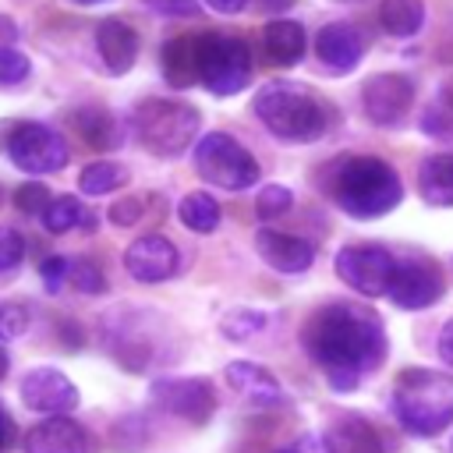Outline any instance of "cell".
I'll return each instance as SVG.
<instances>
[{"label": "cell", "instance_id": "obj_13", "mask_svg": "<svg viewBox=\"0 0 453 453\" xmlns=\"http://www.w3.org/2000/svg\"><path fill=\"white\" fill-rule=\"evenodd\" d=\"M21 403L28 411L60 418V414H71L78 407V386L64 372L50 368V365H39L21 379Z\"/></svg>", "mask_w": 453, "mask_h": 453}, {"label": "cell", "instance_id": "obj_12", "mask_svg": "<svg viewBox=\"0 0 453 453\" xmlns=\"http://www.w3.org/2000/svg\"><path fill=\"white\" fill-rule=\"evenodd\" d=\"M386 297L396 304V308H428L442 297V273L432 258H421V255H411L407 262H396V273H393V283L386 290Z\"/></svg>", "mask_w": 453, "mask_h": 453}, {"label": "cell", "instance_id": "obj_28", "mask_svg": "<svg viewBox=\"0 0 453 453\" xmlns=\"http://www.w3.org/2000/svg\"><path fill=\"white\" fill-rule=\"evenodd\" d=\"M127 177H131V173H127L124 166H117V163H88V166L78 173V188H81L85 195H106V191L127 184Z\"/></svg>", "mask_w": 453, "mask_h": 453}, {"label": "cell", "instance_id": "obj_3", "mask_svg": "<svg viewBox=\"0 0 453 453\" xmlns=\"http://www.w3.org/2000/svg\"><path fill=\"white\" fill-rule=\"evenodd\" d=\"M393 414L411 435H439L453 425V375L435 368H407L393 382Z\"/></svg>", "mask_w": 453, "mask_h": 453}, {"label": "cell", "instance_id": "obj_32", "mask_svg": "<svg viewBox=\"0 0 453 453\" xmlns=\"http://www.w3.org/2000/svg\"><path fill=\"white\" fill-rule=\"evenodd\" d=\"M71 283L81 294H103L106 290V280H103L96 262H71Z\"/></svg>", "mask_w": 453, "mask_h": 453}, {"label": "cell", "instance_id": "obj_15", "mask_svg": "<svg viewBox=\"0 0 453 453\" xmlns=\"http://www.w3.org/2000/svg\"><path fill=\"white\" fill-rule=\"evenodd\" d=\"M21 449L25 453H96V435L74 418L60 414V418H46L35 428H28Z\"/></svg>", "mask_w": 453, "mask_h": 453}, {"label": "cell", "instance_id": "obj_16", "mask_svg": "<svg viewBox=\"0 0 453 453\" xmlns=\"http://www.w3.org/2000/svg\"><path fill=\"white\" fill-rule=\"evenodd\" d=\"M315 53L322 60L326 71L333 74H347L361 64V53H365V39L357 35L354 25L347 21H333V25H322L319 35H315Z\"/></svg>", "mask_w": 453, "mask_h": 453}, {"label": "cell", "instance_id": "obj_46", "mask_svg": "<svg viewBox=\"0 0 453 453\" xmlns=\"http://www.w3.org/2000/svg\"><path fill=\"white\" fill-rule=\"evenodd\" d=\"M74 4H85L88 7V4H103V0H74Z\"/></svg>", "mask_w": 453, "mask_h": 453}, {"label": "cell", "instance_id": "obj_42", "mask_svg": "<svg viewBox=\"0 0 453 453\" xmlns=\"http://www.w3.org/2000/svg\"><path fill=\"white\" fill-rule=\"evenodd\" d=\"M216 14H241L248 7V0H205Z\"/></svg>", "mask_w": 453, "mask_h": 453}, {"label": "cell", "instance_id": "obj_38", "mask_svg": "<svg viewBox=\"0 0 453 453\" xmlns=\"http://www.w3.org/2000/svg\"><path fill=\"white\" fill-rule=\"evenodd\" d=\"M276 453H329V446H326V439H322V435L304 432V435H297L294 442H287V446H283V449H276Z\"/></svg>", "mask_w": 453, "mask_h": 453}, {"label": "cell", "instance_id": "obj_33", "mask_svg": "<svg viewBox=\"0 0 453 453\" xmlns=\"http://www.w3.org/2000/svg\"><path fill=\"white\" fill-rule=\"evenodd\" d=\"M21 78H28V57L18 53L14 46H4L0 50V85H14Z\"/></svg>", "mask_w": 453, "mask_h": 453}, {"label": "cell", "instance_id": "obj_7", "mask_svg": "<svg viewBox=\"0 0 453 453\" xmlns=\"http://www.w3.org/2000/svg\"><path fill=\"white\" fill-rule=\"evenodd\" d=\"M198 81L212 96H237L251 81V53L237 35H198Z\"/></svg>", "mask_w": 453, "mask_h": 453}, {"label": "cell", "instance_id": "obj_10", "mask_svg": "<svg viewBox=\"0 0 453 453\" xmlns=\"http://www.w3.org/2000/svg\"><path fill=\"white\" fill-rule=\"evenodd\" d=\"M152 400L188 421V425H205L216 411V389L209 379H198V375H184V379H156L152 382Z\"/></svg>", "mask_w": 453, "mask_h": 453}, {"label": "cell", "instance_id": "obj_20", "mask_svg": "<svg viewBox=\"0 0 453 453\" xmlns=\"http://www.w3.org/2000/svg\"><path fill=\"white\" fill-rule=\"evenodd\" d=\"M322 439H326L329 453H382L386 449L379 428L368 418H361V414H340L326 428Z\"/></svg>", "mask_w": 453, "mask_h": 453}, {"label": "cell", "instance_id": "obj_19", "mask_svg": "<svg viewBox=\"0 0 453 453\" xmlns=\"http://www.w3.org/2000/svg\"><path fill=\"white\" fill-rule=\"evenodd\" d=\"M96 50H99L106 71L127 74L134 67V57H138V32L120 18H106L96 28Z\"/></svg>", "mask_w": 453, "mask_h": 453}, {"label": "cell", "instance_id": "obj_34", "mask_svg": "<svg viewBox=\"0 0 453 453\" xmlns=\"http://www.w3.org/2000/svg\"><path fill=\"white\" fill-rule=\"evenodd\" d=\"M14 202H18V209H21V212H28V216H32V212H39V216H42V212H46V205L53 202V195H50L42 184H21V188H18V195H14Z\"/></svg>", "mask_w": 453, "mask_h": 453}, {"label": "cell", "instance_id": "obj_26", "mask_svg": "<svg viewBox=\"0 0 453 453\" xmlns=\"http://www.w3.org/2000/svg\"><path fill=\"white\" fill-rule=\"evenodd\" d=\"M379 25L396 39L418 35L425 25V4L421 0H382L379 4Z\"/></svg>", "mask_w": 453, "mask_h": 453}, {"label": "cell", "instance_id": "obj_24", "mask_svg": "<svg viewBox=\"0 0 453 453\" xmlns=\"http://www.w3.org/2000/svg\"><path fill=\"white\" fill-rule=\"evenodd\" d=\"M74 127H78V134H85V142L92 149H117V145H124V127L103 106L74 110Z\"/></svg>", "mask_w": 453, "mask_h": 453}, {"label": "cell", "instance_id": "obj_45", "mask_svg": "<svg viewBox=\"0 0 453 453\" xmlns=\"http://www.w3.org/2000/svg\"><path fill=\"white\" fill-rule=\"evenodd\" d=\"M7 368H11V357H7V350H4V347H0V379H4V375H7Z\"/></svg>", "mask_w": 453, "mask_h": 453}, {"label": "cell", "instance_id": "obj_14", "mask_svg": "<svg viewBox=\"0 0 453 453\" xmlns=\"http://www.w3.org/2000/svg\"><path fill=\"white\" fill-rule=\"evenodd\" d=\"M177 248L170 237L163 234H145L138 241L127 244L124 251V269L138 280V283H163L177 273Z\"/></svg>", "mask_w": 453, "mask_h": 453}, {"label": "cell", "instance_id": "obj_22", "mask_svg": "<svg viewBox=\"0 0 453 453\" xmlns=\"http://www.w3.org/2000/svg\"><path fill=\"white\" fill-rule=\"evenodd\" d=\"M262 42H265L269 60H273V64H280V67H294V64L304 57V46H308L304 28H301L297 21H287V18L269 21V25H265Z\"/></svg>", "mask_w": 453, "mask_h": 453}, {"label": "cell", "instance_id": "obj_5", "mask_svg": "<svg viewBox=\"0 0 453 453\" xmlns=\"http://www.w3.org/2000/svg\"><path fill=\"white\" fill-rule=\"evenodd\" d=\"M198 110L177 99H145L134 110V131L138 142L152 152V156H180L195 138H198Z\"/></svg>", "mask_w": 453, "mask_h": 453}, {"label": "cell", "instance_id": "obj_29", "mask_svg": "<svg viewBox=\"0 0 453 453\" xmlns=\"http://www.w3.org/2000/svg\"><path fill=\"white\" fill-rule=\"evenodd\" d=\"M262 326H265V315L255 311V308H234V311H226L223 322H219L223 336H226V340H237V343L248 340V336H255Z\"/></svg>", "mask_w": 453, "mask_h": 453}, {"label": "cell", "instance_id": "obj_6", "mask_svg": "<svg viewBox=\"0 0 453 453\" xmlns=\"http://www.w3.org/2000/svg\"><path fill=\"white\" fill-rule=\"evenodd\" d=\"M195 170L202 180L226 188V191H244L262 173L255 156L223 131H209L195 142Z\"/></svg>", "mask_w": 453, "mask_h": 453}, {"label": "cell", "instance_id": "obj_40", "mask_svg": "<svg viewBox=\"0 0 453 453\" xmlns=\"http://www.w3.org/2000/svg\"><path fill=\"white\" fill-rule=\"evenodd\" d=\"M435 350H439V357L446 361V365H453V319L439 329V340H435Z\"/></svg>", "mask_w": 453, "mask_h": 453}, {"label": "cell", "instance_id": "obj_9", "mask_svg": "<svg viewBox=\"0 0 453 453\" xmlns=\"http://www.w3.org/2000/svg\"><path fill=\"white\" fill-rule=\"evenodd\" d=\"M396 258L382 244H347L336 255V276L365 297H382L393 283Z\"/></svg>", "mask_w": 453, "mask_h": 453}, {"label": "cell", "instance_id": "obj_27", "mask_svg": "<svg viewBox=\"0 0 453 453\" xmlns=\"http://www.w3.org/2000/svg\"><path fill=\"white\" fill-rule=\"evenodd\" d=\"M177 216H180V223H184L188 230H195V234H212V230L219 226V205H216V198L205 195V191L184 195L180 205H177Z\"/></svg>", "mask_w": 453, "mask_h": 453}, {"label": "cell", "instance_id": "obj_11", "mask_svg": "<svg viewBox=\"0 0 453 453\" xmlns=\"http://www.w3.org/2000/svg\"><path fill=\"white\" fill-rule=\"evenodd\" d=\"M411 103H414V81L407 74H396V71L372 74L361 88V106H365L368 120L379 127L403 124V117L411 113Z\"/></svg>", "mask_w": 453, "mask_h": 453}, {"label": "cell", "instance_id": "obj_2", "mask_svg": "<svg viewBox=\"0 0 453 453\" xmlns=\"http://www.w3.org/2000/svg\"><path fill=\"white\" fill-rule=\"evenodd\" d=\"M403 184L396 170L379 156H350L333 173V202L357 219H375L396 209Z\"/></svg>", "mask_w": 453, "mask_h": 453}, {"label": "cell", "instance_id": "obj_39", "mask_svg": "<svg viewBox=\"0 0 453 453\" xmlns=\"http://www.w3.org/2000/svg\"><path fill=\"white\" fill-rule=\"evenodd\" d=\"M149 7L159 11V14H177V18H184V14H195V11H198V0H149Z\"/></svg>", "mask_w": 453, "mask_h": 453}, {"label": "cell", "instance_id": "obj_4", "mask_svg": "<svg viewBox=\"0 0 453 453\" xmlns=\"http://www.w3.org/2000/svg\"><path fill=\"white\" fill-rule=\"evenodd\" d=\"M255 117L283 142L304 145L326 131V106L294 81H269L255 92Z\"/></svg>", "mask_w": 453, "mask_h": 453}, {"label": "cell", "instance_id": "obj_8", "mask_svg": "<svg viewBox=\"0 0 453 453\" xmlns=\"http://www.w3.org/2000/svg\"><path fill=\"white\" fill-rule=\"evenodd\" d=\"M7 156L18 170H28V173H57L67 166L71 159V149L67 142L46 127V124H18L7 138Z\"/></svg>", "mask_w": 453, "mask_h": 453}, {"label": "cell", "instance_id": "obj_44", "mask_svg": "<svg viewBox=\"0 0 453 453\" xmlns=\"http://www.w3.org/2000/svg\"><path fill=\"white\" fill-rule=\"evenodd\" d=\"M262 7L265 11H287V7H294V0H262Z\"/></svg>", "mask_w": 453, "mask_h": 453}, {"label": "cell", "instance_id": "obj_17", "mask_svg": "<svg viewBox=\"0 0 453 453\" xmlns=\"http://www.w3.org/2000/svg\"><path fill=\"white\" fill-rule=\"evenodd\" d=\"M255 248L262 255L265 265H273L276 273H304L315 262V244L297 237V234H283V230H258L255 234Z\"/></svg>", "mask_w": 453, "mask_h": 453}, {"label": "cell", "instance_id": "obj_43", "mask_svg": "<svg viewBox=\"0 0 453 453\" xmlns=\"http://www.w3.org/2000/svg\"><path fill=\"white\" fill-rule=\"evenodd\" d=\"M14 39H18V25H14L11 18H0V50L11 46Z\"/></svg>", "mask_w": 453, "mask_h": 453}, {"label": "cell", "instance_id": "obj_23", "mask_svg": "<svg viewBox=\"0 0 453 453\" xmlns=\"http://www.w3.org/2000/svg\"><path fill=\"white\" fill-rule=\"evenodd\" d=\"M163 74L173 88H188L198 81V39L177 35L163 46Z\"/></svg>", "mask_w": 453, "mask_h": 453}, {"label": "cell", "instance_id": "obj_21", "mask_svg": "<svg viewBox=\"0 0 453 453\" xmlns=\"http://www.w3.org/2000/svg\"><path fill=\"white\" fill-rule=\"evenodd\" d=\"M418 195L428 205H453V152H432L418 170Z\"/></svg>", "mask_w": 453, "mask_h": 453}, {"label": "cell", "instance_id": "obj_25", "mask_svg": "<svg viewBox=\"0 0 453 453\" xmlns=\"http://www.w3.org/2000/svg\"><path fill=\"white\" fill-rule=\"evenodd\" d=\"M42 226H46L50 234H67V230H74V226L96 230V212L85 209L74 195H57V198L46 205V212H42Z\"/></svg>", "mask_w": 453, "mask_h": 453}, {"label": "cell", "instance_id": "obj_36", "mask_svg": "<svg viewBox=\"0 0 453 453\" xmlns=\"http://www.w3.org/2000/svg\"><path fill=\"white\" fill-rule=\"evenodd\" d=\"M39 276H42L46 290H60V283L71 276V262H67V258H60V255H50V258L39 265Z\"/></svg>", "mask_w": 453, "mask_h": 453}, {"label": "cell", "instance_id": "obj_35", "mask_svg": "<svg viewBox=\"0 0 453 453\" xmlns=\"http://www.w3.org/2000/svg\"><path fill=\"white\" fill-rule=\"evenodd\" d=\"M21 258H25V241H21V234L11 230V226H0V273H4V269H14Z\"/></svg>", "mask_w": 453, "mask_h": 453}, {"label": "cell", "instance_id": "obj_31", "mask_svg": "<svg viewBox=\"0 0 453 453\" xmlns=\"http://www.w3.org/2000/svg\"><path fill=\"white\" fill-rule=\"evenodd\" d=\"M28 329V308L18 301H0V340H18Z\"/></svg>", "mask_w": 453, "mask_h": 453}, {"label": "cell", "instance_id": "obj_37", "mask_svg": "<svg viewBox=\"0 0 453 453\" xmlns=\"http://www.w3.org/2000/svg\"><path fill=\"white\" fill-rule=\"evenodd\" d=\"M142 209H145L142 198H120V202L110 209V219H113V226H131V223L142 216Z\"/></svg>", "mask_w": 453, "mask_h": 453}, {"label": "cell", "instance_id": "obj_1", "mask_svg": "<svg viewBox=\"0 0 453 453\" xmlns=\"http://www.w3.org/2000/svg\"><path fill=\"white\" fill-rule=\"evenodd\" d=\"M301 343L333 389H354L386 357V329L379 315L347 301L319 308L301 326Z\"/></svg>", "mask_w": 453, "mask_h": 453}, {"label": "cell", "instance_id": "obj_30", "mask_svg": "<svg viewBox=\"0 0 453 453\" xmlns=\"http://www.w3.org/2000/svg\"><path fill=\"white\" fill-rule=\"evenodd\" d=\"M290 205H294V195H290V188H283V184H265V188L258 191V198H255V209H258L262 219H276V216H283Z\"/></svg>", "mask_w": 453, "mask_h": 453}, {"label": "cell", "instance_id": "obj_41", "mask_svg": "<svg viewBox=\"0 0 453 453\" xmlns=\"http://www.w3.org/2000/svg\"><path fill=\"white\" fill-rule=\"evenodd\" d=\"M11 442H14V418H11L7 407L0 403V453H4Z\"/></svg>", "mask_w": 453, "mask_h": 453}, {"label": "cell", "instance_id": "obj_18", "mask_svg": "<svg viewBox=\"0 0 453 453\" xmlns=\"http://www.w3.org/2000/svg\"><path fill=\"white\" fill-rule=\"evenodd\" d=\"M226 382L255 407H283L287 403V393L283 386L276 382V375L255 361H230L226 365Z\"/></svg>", "mask_w": 453, "mask_h": 453}]
</instances>
